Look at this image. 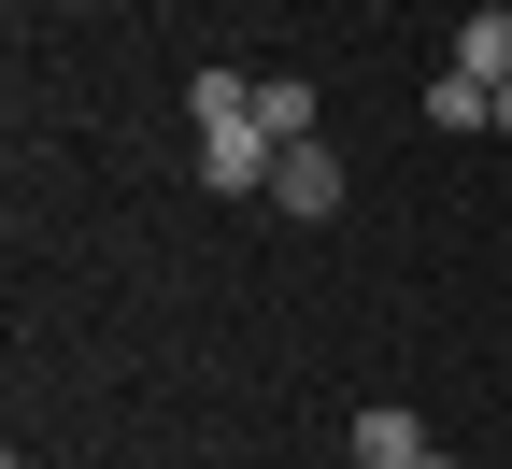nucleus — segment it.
Returning a JSON list of instances; mask_svg holds the SVG:
<instances>
[{"label":"nucleus","instance_id":"nucleus-1","mask_svg":"<svg viewBox=\"0 0 512 469\" xmlns=\"http://www.w3.org/2000/svg\"><path fill=\"white\" fill-rule=\"evenodd\" d=\"M271 171H285V143H271V128H214V143H200V185H214V199H256Z\"/></svg>","mask_w":512,"mask_h":469},{"label":"nucleus","instance_id":"nucleus-2","mask_svg":"<svg viewBox=\"0 0 512 469\" xmlns=\"http://www.w3.org/2000/svg\"><path fill=\"white\" fill-rule=\"evenodd\" d=\"M441 441H427V413H399V398H370L356 413V469H427Z\"/></svg>","mask_w":512,"mask_h":469},{"label":"nucleus","instance_id":"nucleus-3","mask_svg":"<svg viewBox=\"0 0 512 469\" xmlns=\"http://www.w3.org/2000/svg\"><path fill=\"white\" fill-rule=\"evenodd\" d=\"M271 199H285L299 228H313V214H342V157H328V143H285V171H271Z\"/></svg>","mask_w":512,"mask_h":469},{"label":"nucleus","instance_id":"nucleus-4","mask_svg":"<svg viewBox=\"0 0 512 469\" xmlns=\"http://www.w3.org/2000/svg\"><path fill=\"white\" fill-rule=\"evenodd\" d=\"M456 72L470 86H512V15H456Z\"/></svg>","mask_w":512,"mask_h":469},{"label":"nucleus","instance_id":"nucleus-5","mask_svg":"<svg viewBox=\"0 0 512 469\" xmlns=\"http://www.w3.org/2000/svg\"><path fill=\"white\" fill-rule=\"evenodd\" d=\"M185 114H200V143H214V128H256V86H242V72H200Z\"/></svg>","mask_w":512,"mask_h":469},{"label":"nucleus","instance_id":"nucleus-6","mask_svg":"<svg viewBox=\"0 0 512 469\" xmlns=\"http://www.w3.org/2000/svg\"><path fill=\"white\" fill-rule=\"evenodd\" d=\"M256 128H271V143H313V86L271 72V86H256Z\"/></svg>","mask_w":512,"mask_h":469},{"label":"nucleus","instance_id":"nucleus-7","mask_svg":"<svg viewBox=\"0 0 512 469\" xmlns=\"http://www.w3.org/2000/svg\"><path fill=\"white\" fill-rule=\"evenodd\" d=\"M498 143H512V86H498Z\"/></svg>","mask_w":512,"mask_h":469},{"label":"nucleus","instance_id":"nucleus-8","mask_svg":"<svg viewBox=\"0 0 512 469\" xmlns=\"http://www.w3.org/2000/svg\"><path fill=\"white\" fill-rule=\"evenodd\" d=\"M427 469H456V455H427Z\"/></svg>","mask_w":512,"mask_h":469}]
</instances>
